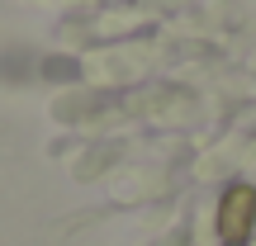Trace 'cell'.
Masks as SVG:
<instances>
[{
	"label": "cell",
	"instance_id": "6da1fadb",
	"mask_svg": "<svg viewBox=\"0 0 256 246\" xmlns=\"http://www.w3.org/2000/svg\"><path fill=\"white\" fill-rule=\"evenodd\" d=\"M252 223H256V190L252 185H232L218 204V237L223 242H247Z\"/></svg>",
	"mask_w": 256,
	"mask_h": 246
}]
</instances>
